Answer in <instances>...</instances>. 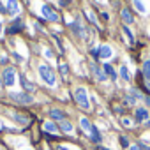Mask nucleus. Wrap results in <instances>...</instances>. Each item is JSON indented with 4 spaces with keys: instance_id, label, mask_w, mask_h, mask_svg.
I'll list each match as a JSON object with an SVG mask.
<instances>
[{
    "instance_id": "obj_1",
    "label": "nucleus",
    "mask_w": 150,
    "mask_h": 150,
    "mask_svg": "<svg viewBox=\"0 0 150 150\" xmlns=\"http://www.w3.org/2000/svg\"><path fill=\"white\" fill-rule=\"evenodd\" d=\"M39 74H41V78L50 85V87H55V83H57V80H55V74H53V71L48 67V65H44V64H41L39 65Z\"/></svg>"
},
{
    "instance_id": "obj_2",
    "label": "nucleus",
    "mask_w": 150,
    "mask_h": 150,
    "mask_svg": "<svg viewBox=\"0 0 150 150\" xmlns=\"http://www.w3.org/2000/svg\"><path fill=\"white\" fill-rule=\"evenodd\" d=\"M74 99H76V103L83 110H88L90 108V103H88V97H87V90L85 88H76V90H74Z\"/></svg>"
},
{
    "instance_id": "obj_3",
    "label": "nucleus",
    "mask_w": 150,
    "mask_h": 150,
    "mask_svg": "<svg viewBox=\"0 0 150 150\" xmlns=\"http://www.w3.org/2000/svg\"><path fill=\"white\" fill-rule=\"evenodd\" d=\"M9 97L13 101H16L18 104H32L34 103V97L30 94H25V92H11Z\"/></svg>"
},
{
    "instance_id": "obj_4",
    "label": "nucleus",
    "mask_w": 150,
    "mask_h": 150,
    "mask_svg": "<svg viewBox=\"0 0 150 150\" xmlns=\"http://www.w3.org/2000/svg\"><path fill=\"white\" fill-rule=\"evenodd\" d=\"M2 76H4V85L13 87V85L16 83V71H14L13 67H6Z\"/></svg>"
},
{
    "instance_id": "obj_5",
    "label": "nucleus",
    "mask_w": 150,
    "mask_h": 150,
    "mask_svg": "<svg viewBox=\"0 0 150 150\" xmlns=\"http://www.w3.org/2000/svg\"><path fill=\"white\" fill-rule=\"evenodd\" d=\"M41 11H42V14H44V18H46V20H50V21H58V14H57L50 6H42V9H41Z\"/></svg>"
},
{
    "instance_id": "obj_6",
    "label": "nucleus",
    "mask_w": 150,
    "mask_h": 150,
    "mask_svg": "<svg viewBox=\"0 0 150 150\" xmlns=\"http://www.w3.org/2000/svg\"><path fill=\"white\" fill-rule=\"evenodd\" d=\"M7 13L11 14V16H16L18 13H20V6H18V0H7Z\"/></svg>"
},
{
    "instance_id": "obj_7",
    "label": "nucleus",
    "mask_w": 150,
    "mask_h": 150,
    "mask_svg": "<svg viewBox=\"0 0 150 150\" xmlns=\"http://www.w3.org/2000/svg\"><path fill=\"white\" fill-rule=\"evenodd\" d=\"M148 120V111L145 108H138L136 110V122H146Z\"/></svg>"
},
{
    "instance_id": "obj_8",
    "label": "nucleus",
    "mask_w": 150,
    "mask_h": 150,
    "mask_svg": "<svg viewBox=\"0 0 150 150\" xmlns=\"http://www.w3.org/2000/svg\"><path fill=\"white\" fill-rule=\"evenodd\" d=\"M111 53H113V51H111V48H110L108 44H104V46L99 48V57H101V58H110Z\"/></svg>"
},
{
    "instance_id": "obj_9",
    "label": "nucleus",
    "mask_w": 150,
    "mask_h": 150,
    "mask_svg": "<svg viewBox=\"0 0 150 150\" xmlns=\"http://www.w3.org/2000/svg\"><path fill=\"white\" fill-rule=\"evenodd\" d=\"M50 117H51V118H55V120H60V122H62V120H65V113H64V111H60V110H51V111H50Z\"/></svg>"
},
{
    "instance_id": "obj_10",
    "label": "nucleus",
    "mask_w": 150,
    "mask_h": 150,
    "mask_svg": "<svg viewBox=\"0 0 150 150\" xmlns=\"http://www.w3.org/2000/svg\"><path fill=\"white\" fill-rule=\"evenodd\" d=\"M122 20H124L125 23H132V21H134V18H132L131 11H129L127 7H124V9H122Z\"/></svg>"
},
{
    "instance_id": "obj_11",
    "label": "nucleus",
    "mask_w": 150,
    "mask_h": 150,
    "mask_svg": "<svg viewBox=\"0 0 150 150\" xmlns=\"http://www.w3.org/2000/svg\"><path fill=\"white\" fill-rule=\"evenodd\" d=\"M20 81H21V87H23L25 90H28V92H34V88H35V87H34V85H32V83H30V81L25 78V76H21V78H20Z\"/></svg>"
},
{
    "instance_id": "obj_12",
    "label": "nucleus",
    "mask_w": 150,
    "mask_h": 150,
    "mask_svg": "<svg viewBox=\"0 0 150 150\" xmlns=\"http://www.w3.org/2000/svg\"><path fill=\"white\" fill-rule=\"evenodd\" d=\"M90 138H92L94 143H99L101 141V134H99V131H97L96 125H92V129H90Z\"/></svg>"
},
{
    "instance_id": "obj_13",
    "label": "nucleus",
    "mask_w": 150,
    "mask_h": 150,
    "mask_svg": "<svg viewBox=\"0 0 150 150\" xmlns=\"http://www.w3.org/2000/svg\"><path fill=\"white\" fill-rule=\"evenodd\" d=\"M143 74H145L146 81H150V60H145V64H143Z\"/></svg>"
},
{
    "instance_id": "obj_14",
    "label": "nucleus",
    "mask_w": 150,
    "mask_h": 150,
    "mask_svg": "<svg viewBox=\"0 0 150 150\" xmlns=\"http://www.w3.org/2000/svg\"><path fill=\"white\" fill-rule=\"evenodd\" d=\"M21 27H23V21H21V20H18V21L9 28V34H16V32H20V30H21Z\"/></svg>"
},
{
    "instance_id": "obj_15",
    "label": "nucleus",
    "mask_w": 150,
    "mask_h": 150,
    "mask_svg": "<svg viewBox=\"0 0 150 150\" xmlns=\"http://www.w3.org/2000/svg\"><path fill=\"white\" fill-rule=\"evenodd\" d=\"M103 69H104V72L108 74V76H110L111 80H115V78H117V74H115V71H113V67H111L110 64H106V65H104Z\"/></svg>"
},
{
    "instance_id": "obj_16",
    "label": "nucleus",
    "mask_w": 150,
    "mask_h": 150,
    "mask_svg": "<svg viewBox=\"0 0 150 150\" xmlns=\"http://www.w3.org/2000/svg\"><path fill=\"white\" fill-rule=\"evenodd\" d=\"M80 125H81L83 131H90L92 129V124L88 122V118H80Z\"/></svg>"
},
{
    "instance_id": "obj_17",
    "label": "nucleus",
    "mask_w": 150,
    "mask_h": 150,
    "mask_svg": "<svg viewBox=\"0 0 150 150\" xmlns=\"http://www.w3.org/2000/svg\"><path fill=\"white\" fill-rule=\"evenodd\" d=\"M132 4H134V7H136L139 13H146V9H145V4H143V0H132Z\"/></svg>"
},
{
    "instance_id": "obj_18",
    "label": "nucleus",
    "mask_w": 150,
    "mask_h": 150,
    "mask_svg": "<svg viewBox=\"0 0 150 150\" xmlns=\"http://www.w3.org/2000/svg\"><path fill=\"white\" fill-rule=\"evenodd\" d=\"M60 129H62L64 132H72V125H71L69 122H65V120L60 122Z\"/></svg>"
},
{
    "instance_id": "obj_19",
    "label": "nucleus",
    "mask_w": 150,
    "mask_h": 150,
    "mask_svg": "<svg viewBox=\"0 0 150 150\" xmlns=\"http://www.w3.org/2000/svg\"><path fill=\"white\" fill-rule=\"evenodd\" d=\"M92 72H94V74H96V76H97V80H101V81H103V80H104V78H106V76H104V74H103V72H101V69H99V67H97V65H92Z\"/></svg>"
},
{
    "instance_id": "obj_20",
    "label": "nucleus",
    "mask_w": 150,
    "mask_h": 150,
    "mask_svg": "<svg viewBox=\"0 0 150 150\" xmlns=\"http://www.w3.org/2000/svg\"><path fill=\"white\" fill-rule=\"evenodd\" d=\"M120 76H122L124 81H129V80H131V76H129V72H127V67H125V65L120 67Z\"/></svg>"
},
{
    "instance_id": "obj_21",
    "label": "nucleus",
    "mask_w": 150,
    "mask_h": 150,
    "mask_svg": "<svg viewBox=\"0 0 150 150\" xmlns=\"http://www.w3.org/2000/svg\"><path fill=\"white\" fill-rule=\"evenodd\" d=\"M122 32L125 34V37L129 39V44H134V37H132V34H131V30L127 28V27H122Z\"/></svg>"
},
{
    "instance_id": "obj_22",
    "label": "nucleus",
    "mask_w": 150,
    "mask_h": 150,
    "mask_svg": "<svg viewBox=\"0 0 150 150\" xmlns=\"http://www.w3.org/2000/svg\"><path fill=\"white\" fill-rule=\"evenodd\" d=\"M44 129H46L48 132H57V125H55L53 122H46V124H44Z\"/></svg>"
},
{
    "instance_id": "obj_23",
    "label": "nucleus",
    "mask_w": 150,
    "mask_h": 150,
    "mask_svg": "<svg viewBox=\"0 0 150 150\" xmlns=\"http://www.w3.org/2000/svg\"><path fill=\"white\" fill-rule=\"evenodd\" d=\"M129 92H131V96H132V97H138V99H145V97H143V94H141L138 88H131Z\"/></svg>"
},
{
    "instance_id": "obj_24",
    "label": "nucleus",
    "mask_w": 150,
    "mask_h": 150,
    "mask_svg": "<svg viewBox=\"0 0 150 150\" xmlns=\"http://www.w3.org/2000/svg\"><path fill=\"white\" fill-rule=\"evenodd\" d=\"M14 118H16L20 124H28V118H27V117H21V115H18V113H14Z\"/></svg>"
},
{
    "instance_id": "obj_25",
    "label": "nucleus",
    "mask_w": 150,
    "mask_h": 150,
    "mask_svg": "<svg viewBox=\"0 0 150 150\" xmlns=\"http://www.w3.org/2000/svg\"><path fill=\"white\" fill-rule=\"evenodd\" d=\"M72 27H74V32H76V34H80V35L83 37V28H81V25H80L78 21H76V23H74Z\"/></svg>"
},
{
    "instance_id": "obj_26",
    "label": "nucleus",
    "mask_w": 150,
    "mask_h": 150,
    "mask_svg": "<svg viewBox=\"0 0 150 150\" xmlns=\"http://www.w3.org/2000/svg\"><path fill=\"white\" fill-rule=\"evenodd\" d=\"M58 64H60V72H62V74H64V76H65V74H67V71H69V69H67V65H65V64H64L62 60H60Z\"/></svg>"
},
{
    "instance_id": "obj_27",
    "label": "nucleus",
    "mask_w": 150,
    "mask_h": 150,
    "mask_svg": "<svg viewBox=\"0 0 150 150\" xmlns=\"http://www.w3.org/2000/svg\"><path fill=\"white\" fill-rule=\"evenodd\" d=\"M122 124H124L125 127H131V125H132V120H131V118H122Z\"/></svg>"
},
{
    "instance_id": "obj_28",
    "label": "nucleus",
    "mask_w": 150,
    "mask_h": 150,
    "mask_svg": "<svg viewBox=\"0 0 150 150\" xmlns=\"http://www.w3.org/2000/svg\"><path fill=\"white\" fill-rule=\"evenodd\" d=\"M120 145H122V146H125V148L129 146V143H127V138H125V136H120Z\"/></svg>"
},
{
    "instance_id": "obj_29",
    "label": "nucleus",
    "mask_w": 150,
    "mask_h": 150,
    "mask_svg": "<svg viewBox=\"0 0 150 150\" xmlns=\"http://www.w3.org/2000/svg\"><path fill=\"white\" fill-rule=\"evenodd\" d=\"M87 16H88V20H90L92 23H96V16H94L92 13H87Z\"/></svg>"
},
{
    "instance_id": "obj_30",
    "label": "nucleus",
    "mask_w": 150,
    "mask_h": 150,
    "mask_svg": "<svg viewBox=\"0 0 150 150\" xmlns=\"http://www.w3.org/2000/svg\"><path fill=\"white\" fill-rule=\"evenodd\" d=\"M44 57H46V58H51V57H53V53H51L50 50H44Z\"/></svg>"
},
{
    "instance_id": "obj_31",
    "label": "nucleus",
    "mask_w": 150,
    "mask_h": 150,
    "mask_svg": "<svg viewBox=\"0 0 150 150\" xmlns=\"http://www.w3.org/2000/svg\"><path fill=\"white\" fill-rule=\"evenodd\" d=\"M101 16H103V20H104V21H108V20H110V14H108V13H101Z\"/></svg>"
},
{
    "instance_id": "obj_32",
    "label": "nucleus",
    "mask_w": 150,
    "mask_h": 150,
    "mask_svg": "<svg viewBox=\"0 0 150 150\" xmlns=\"http://www.w3.org/2000/svg\"><path fill=\"white\" fill-rule=\"evenodd\" d=\"M13 57H14V58H16V60H18V62H21V60H23V57H20V55H18V53H14V55H13Z\"/></svg>"
},
{
    "instance_id": "obj_33",
    "label": "nucleus",
    "mask_w": 150,
    "mask_h": 150,
    "mask_svg": "<svg viewBox=\"0 0 150 150\" xmlns=\"http://www.w3.org/2000/svg\"><path fill=\"white\" fill-rule=\"evenodd\" d=\"M67 4H69V0H60V6H62V7H65Z\"/></svg>"
},
{
    "instance_id": "obj_34",
    "label": "nucleus",
    "mask_w": 150,
    "mask_h": 150,
    "mask_svg": "<svg viewBox=\"0 0 150 150\" xmlns=\"http://www.w3.org/2000/svg\"><path fill=\"white\" fill-rule=\"evenodd\" d=\"M129 150H141V148H139L138 145H134V146H129Z\"/></svg>"
},
{
    "instance_id": "obj_35",
    "label": "nucleus",
    "mask_w": 150,
    "mask_h": 150,
    "mask_svg": "<svg viewBox=\"0 0 150 150\" xmlns=\"http://www.w3.org/2000/svg\"><path fill=\"white\" fill-rule=\"evenodd\" d=\"M55 150H69V148H65V146H62V145H58V146H57Z\"/></svg>"
},
{
    "instance_id": "obj_36",
    "label": "nucleus",
    "mask_w": 150,
    "mask_h": 150,
    "mask_svg": "<svg viewBox=\"0 0 150 150\" xmlns=\"http://www.w3.org/2000/svg\"><path fill=\"white\" fill-rule=\"evenodd\" d=\"M145 88H146V90H150V81H146V83H145Z\"/></svg>"
},
{
    "instance_id": "obj_37",
    "label": "nucleus",
    "mask_w": 150,
    "mask_h": 150,
    "mask_svg": "<svg viewBox=\"0 0 150 150\" xmlns=\"http://www.w3.org/2000/svg\"><path fill=\"white\" fill-rule=\"evenodd\" d=\"M145 103H146V106H150V97H145Z\"/></svg>"
},
{
    "instance_id": "obj_38",
    "label": "nucleus",
    "mask_w": 150,
    "mask_h": 150,
    "mask_svg": "<svg viewBox=\"0 0 150 150\" xmlns=\"http://www.w3.org/2000/svg\"><path fill=\"white\" fill-rule=\"evenodd\" d=\"M4 11H6V7L2 6V2H0V13H4Z\"/></svg>"
},
{
    "instance_id": "obj_39",
    "label": "nucleus",
    "mask_w": 150,
    "mask_h": 150,
    "mask_svg": "<svg viewBox=\"0 0 150 150\" xmlns=\"http://www.w3.org/2000/svg\"><path fill=\"white\" fill-rule=\"evenodd\" d=\"M0 35H2V27H0Z\"/></svg>"
},
{
    "instance_id": "obj_40",
    "label": "nucleus",
    "mask_w": 150,
    "mask_h": 150,
    "mask_svg": "<svg viewBox=\"0 0 150 150\" xmlns=\"http://www.w3.org/2000/svg\"><path fill=\"white\" fill-rule=\"evenodd\" d=\"M0 88H2V81H0Z\"/></svg>"
}]
</instances>
